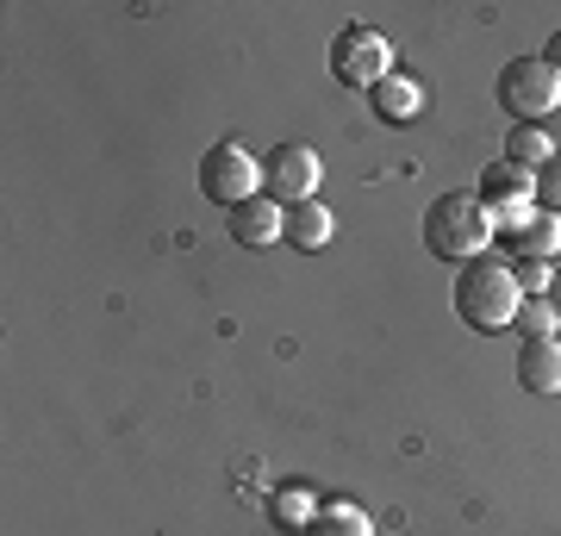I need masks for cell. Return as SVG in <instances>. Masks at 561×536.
<instances>
[{
  "instance_id": "7",
  "label": "cell",
  "mask_w": 561,
  "mask_h": 536,
  "mask_svg": "<svg viewBox=\"0 0 561 536\" xmlns=\"http://www.w3.org/2000/svg\"><path fill=\"white\" fill-rule=\"evenodd\" d=\"M201 194L206 199H219V206H243L250 194H262V169L256 157L243 150V144H213L201 157Z\"/></svg>"
},
{
  "instance_id": "16",
  "label": "cell",
  "mask_w": 561,
  "mask_h": 536,
  "mask_svg": "<svg viewBox=\"0 0 561 536\" xmlns=\"http://www.w3.org/2000/svg\"><path fill=\"white\" fill-rule=\"evenodd\" d=\"M512 324H518L524 338H556L561 312H556V306H549V299H524V306H518V318H512Z\"/></svg>"
},
{
  "instance_id": "14",
  "label": "cell",
  "mask_w": 561,
  "mask_h": 536,
  "mask_svg": "<svg viewBox=\"0 0 561 536\" xmlns=\"http://www.w3.org/2000/svg\"><path fill=\"white\" fill-rule=\"evenodd\" d=\"M312 536H375V517L362 512L356 499H319Z\"/></svg>"
},
{
  "instance_id": "5",
  "label": "cell",
  "mask_w": 561,
  "mask_h": 536,
  "mask_svg": "<svg viewBox=\"0 0 561 536\" xmlns=\"http://www.w3.org/2000/svg\"><path fill=\"white\" fill-rule=\"evenodd\" d=\"M481 206L493 231H518L530 213H537V169H524V162H486L481 169Z\"/></svg>"
},
{
  "instance_id": "2",
  "label": "cell",
  "mask_w": 561,
  "mask_h": 536,
  "mask_svg": "<svg viewBox=\"0 0 561 536\" xmlns=\"http://www.w3.org/2000/svg\"><path fill=\"white\" fill-rule=\"evenodd\" d=\"M500 238L493 219H486L481 194H437L431 199V213H424V243H431V256L443 262H474L486 256V243Z\"/></svg>"
},
{
  "instance_id": "8",
  "label": "cell",
  "mask_w": 561,
  "mask_h": 536,
  "mask_svg": "<svg viewBox=\"0 0 561 536\" xmlns=\"http://www.w3.org/2000/svg\"><path fill=\"white\" fill-rule=\"evenodd\" d=\"M493 243H505V250H512V262H549V256L561 250V213L537 206V213L518 225V231H500Z\"/></svg>"
},
{
  "instance_id": "12",
  "label": "cell",
  "mask_w": 561,
  "mask_h": 536,
  "mask_svg": "<svg viewBox=\"0 0 561 536\" xmlns=\"http://www.w3.org/2000/svg\"><path fill=\"white\" fill-rule=\"evenodd\" d=\"M268 517H275V531H287V536H312L319 493H312L306 480H294V487H275V493H268Z\"/></svg>"
},
{
  "instance_id": "15",
  "label": "cell",
  "mask_w": 561,
  "mask_h": 536,
  "mask_svg": "<svg viewBox=\"0 0 561 536\" xmlns=\"http://www.w3.org/2000/svg\"><path fill=\"white\" fill-rule=\"evenodd\" d=\"M556 157V144L542 125H512V138H505V162H524V169H542V162Z\"/></svg>"
},
{
  "instance_id": "11",
  "label": "cell",
  "mask_w": 561,
  "mask_h": 536,
  "mask_svg": "<svg viewBox=\"0 0 561 536\" xmlns=\"http://www.w3.org/2000/svg\"><path fill=\"white\" fill-rule=\"evenodd\" d=\"M518 387H530V394H561V343L556 338H524Z\"/></svg>"
},
{
  "instance_id": "3",
  "label": "cell",
  "mask_w": 561,
  "mask_h": 536,
  "mask_svg": "<svg viewBox=\"0 0 561 536\" xmlns=\"http://www.w3.org/2000/svg\"><path fill=\"white\" fill-rule=\"evenodd\" d=\"M500 106L518 125H537L542 113H556L561 106V76L542 57H512L500 69Z\"/></svg>"
},
{
  "instance_id": "18",
  "label": "cell",
  "mask_w": 561,
  "mask_h": 536,
  "mask_svg": "<svg viewBox=\"0 0 561 536\" xmlns=\"http://www.w3.org/2000/svg\"><path fill=\"white\" fill-rule=\"evenodd\" d=\"M537 206H549V213H561V150L537 169Z\"/></svg>"
},
{
  "instance_id": "20",
  "label": "cell",
  "mask_w": 561,
  "mask_h": 536,
  "mask_svg": "<svg viewBox=\"0 0 561 536\" xmlns=\"http://www.w3.org/2000/svg\"><path fill=\"white\" fill-rule=\"evenodd\" d=\"M542 299H549V306L561 312V269H556V281H549V294H542Z\"/></svg>"
},
{
  "instance_id": "10",
  "label": "cell",
  "mask_w": 561,
  "mask_h": 536,
  "mask_svg": "<svg viewBox=\"0 0 561 536\" xmlns=\"http://www.w3.org/2000/svg\"><path fill=\"white\" fill-rule=\"evenodd\" d=\"M368 106H375L387 125H412L424 106H431V94H424L419 76H400V69H393L387 81H375V88H368Z\"/></svg>"
},
{
  "instance_id": "9",
  "label": "cell",
  "mask_w": 561,
  "mask_h": 536,
  "mask_svg": "<svg viewBox=\"0 0 561 536\" xmlns=\"http://www.w3.org/2000/svg\"><path fill=\"white\" fill-rule=\"evenodd\" d=\"M280 225H287V206H275L268 194H250L243 206H231V238L243 250H268L280 238Z\"/></svg>"
},
{
  "instance_id": "4",
  "label": "cell",
  "mask_w": 561,
  "mask_h": 536,
  "mask_svg": "<svg viewBox=\"0 0 561 536\" xmlns=\"http://www.w3.org/2000/svg\"><path fill=\"white\" fill-rule=\"evenodd\" d=\"M319 181H324V162L312 144H275L268 157H262V194L275 199V206H306V199H319Z\"/></svg>"
},
{
  "instance_id": "6",
  "label": "cell",
  "mask_w": 561,
  "mask_h": 536,
  "mask_svg": "<svg viewBox=\"0 0 561 536\" xmlns=\"http://www.w3.org/2000/svg\"><path fill=\"white\" fill-rule=\"evenodd\" d=\"M331 76L343 81V88H375V81L393 76V50H387V38L375 32V25H343L337 38H331Z\"/></svg>"
},
{
  "instance_id": "17",
  "label": "cell",
  "mask_w": 561,
  "mask_h": 536,
  "mask_svg": "<svg viewBox=\"0 0 561 536\" xmlns=\"http://www.w3.org/2000/svg\"><path fill=\"white\" fill-rule=\"evenodd\" d=\"M512 275H518L524 299H542L549 294V281H556V269H549V262H512Z\"/></svg>"
},
{
  "instance_id": "19",
  "label": "cell",
  "mask_w": 561,
  "mask_h": 536,
  "mask_svg": "<svg viewBox=\"0 0 561 536\" xmlns=\"http://www.w3.org/2000/svg\"><path fill=\"white\" fill-rule=\"evenodd\" d=\"M542 62H549V69H556V76H561V32H556V38H549V50H542Z\"/></svg>"
},
{
  "instance_id": "13",
  "label": "cell",
  "mask_w": 561,
  "mask_h": 536,
  "mask_svg": "<svg viewBox=\"0 0 561 536\" xmlns=\"http://www.w3.org/2000/svg\"><path fill=\"white\" fill-rule=\"evenodd\" d=\"M331 206L324 199H306V206H287V225H280V238L294 243V250H324L331 243Z\"/></svg>"
},
{
  "instance_id": "1",
  "label": "cell",
  "mask_w": 561,
  "mask_h": 536,
  "mask_svg": "<svg viewBox=\"0 0 561 536\" xmlns=\"http://www.w3.org/2000/svg\"><path fill=\"white\" fill-rule=\"evenodd\" d=\"M524 306V287L518 275H512V262L505 256H474V262H461V275H456V312L468 331H505L512 318H518Z\"/></svg>"
}]
</instances>
